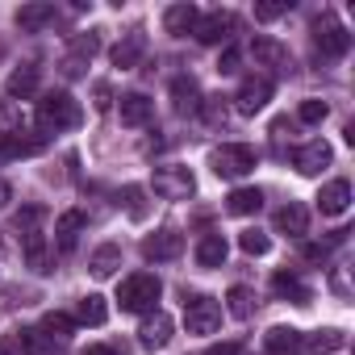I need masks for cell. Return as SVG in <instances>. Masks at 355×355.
<instances>
[{"label": "cell", "instance_id": "6da1fadb", "mask_svg": "<svg viewBox=\"0 0 355 355\" xmlns=\"http://www.w3.org/2000/svg\"><path fill=\"white\" fill-rule=\"evenodd\" d=\"M159 293H163V284H159L155 272H134V276L121 280V288H117V305H121L125 313H150L155 301H159Z\"/></svg>", "mask_w": 355, "mask_h": 355}, {"label": "cell", "instance_id": "7a4b0ae2", "mask_svg": "<svg viewBox=\"0 0 355 355\" xmlns=\"http://www.w3.org/2000/svg\"><path fill=\"white\" fill-rule=\"evenodd\" d=\"M84 121V109L71 92H46L38 101V125L42 130H76Z\"/></svg>", "mask_w": 355, "mask_h": 355}, {"label": "cell", "instance_id": "3957f363", "mask_svg": "<svg viewBox=\"0 0 355 355\" xmlns=\"http://www.w3.org/2000/svg\"><path fill=\"white\" fill-rule=\"evenodd\" d=\"M255 163H259V155L247 142H222V146L209 150V167L222 175V180H243L247 171H255Z\"/></svg>", "mask_w": 355, "mask_h": 355}, {"label": "cell", "instance_id": "277c9868", "mask_svg": "<svg viewBox=\"0 0 355 355\" xmlns=\"http://www.w3.org/2000/svg\"><path fill=\"white\" fill-rule=\"evenodd\" d=\"M150 189H155L163 201H189V197L197 193V180H193L189 167L163 163V167H155V175H150Z\"/></svg>", "mask_w": 355, "mask_h": 355}, {"label": "cell", "instance_id": "5b68a950", "mask_svg": "<svg viewBox=\"0 0 355 355\" xmlns=\"http://www.w3.org/2000/svg\"><path fill=\"white\" fill-rule=\"evenodd\" d=\"M184 326H189V334H218V326H222V301H214L205 293L184 297Z\"/></svg>", "mask_w": 355, "mask_h": 355}, {"label": "cell", "instance_id": "8992f818", "mask_svg": "<svg viewBox=\"0 0 355 355\" xmlns=\"http://www.w3.org/2000/svg\"><path fill=\"white\" fill-rule=\"evenodd\" d=\"M313 46H318L326 59H343V55L351 51V34L338 26L334 13H322V17H313Z\"/></svg>", "mask_w": 355, "mask_h": 355}, {"label": "cell", "instance_id": "52a82bcc", "mask_svg": "<svg viewBox=\"0 0 355 355\" xmlns=\"http://www.w3.org/2000/svg\"><path fill=\"white\" fill-rule=\"evenodd\" d=\"M268 101H272V80L268 76H247L234 92V109L243 117H255L259 109H268Z\"/></svg>", "mask_w": 355, "mask_h": 355}, {"label": "cell", "instance_id": "ba28073f", "mask_svg": "<svg viewBox=\"0 0 355 355\" xmlns=\"http://www.w3.org/2000/svg\"><path fill=\"white\" fill-rule=\"evenodd\" d=\"M234 26H239V17H234V13H226V9H214V13L197 17V30H193V38H197V42H205V46H214V42H226V38L234 34Z\"/></svg>", "mask_w": 355, "mask_h": 355}, {"label": "cell", "instance_id": "9c48e42d", "mask_svg": "<svg viewBox=\"0 0 355 355\" xmlns=\"http://www.w3.org/2000/svg\"><path fill=\"white\" fill-rule=\"evenodd\" d=\"M180 251H184V234H180V230H155V234H146V239H142V255H146V259H155V263L175 259Z\"/></svg>", "mask_w": 355, "mask_h": 355}, {"label": "cell", "instance_id": "30bf717a", "mask_svg": "<svg viewBox=\"0 0 355 355\" xmlns=\"http://www.w3.org/2000/svg\"><path fill=\"white\" fill-rule=\"evenodd\" d=\"M330 159H334V150H330V142H322V138H313V142H305V146L293 150V167H297L301 175H318L322 167H330Z\"/></svg>", "mask_w": 355, "mask_h": 355}, {"label": "cell", "instance_id": "8fae6325", "mask_svg": "<svg viewBox=\"0 0 355 355\" xmlns=\"http://www.w3.org/2000/svg\"><path fill=\"white\" fill-rule=\"evenodd\" d=\"M171 343V318L163 313V309H155L142 326H138V347L142 351H163Z\"/></svg>", "mask_w": 355, "mask_h": 355}, {"label": "cell", "instance_id": "7c38bea8", "mask_svg": "<svg viewBox=\"0 0 355 355\" xmlns=\"http://www.w3.org/2000/svg\"><path fill=\"white\" fill-rule=\"evenodd\" d=\"M251 55H255L259 67H276V71H288V67H293L288 46L276 42V38H255V42H251Z\"/></svg>", "mask_w": 355, "mask_h": 355}, {"label": "cell", "instance_id": "4fadbf2b", "mask_svg": "<svg viewBox=\"0 0 355 355\" xmlns=\"http://www.w3.org/2000/svg\"><path fill=\"white\" fill-rule=\"evenodd\" d=\"M13 21L21 26V34H42L51 21H55V5H46V0H34V5H21L13 13Z\"/></svg>", "mask_w": 355, "mask_h": 355}, {"label": "cell", "instance_id": "5bb4252c", "mask_svg": "<svg viewBox=\"0 0 355 355\" xmlns=\"http://www.w3.org/2000/svg\"><path fill=\"white\" fill-rule=\"evenodd\" d=\"M142 51H146V34H142V30H130V34L109 51V59H113V67L125 71V67H134V63L142 59Z\"/></svg>", "mask_w": 355, "mask_h": 355}, {"label": "cell", "instance_id": "9a60e30c", "mask_svg": "<svg viewBox=\"0 0 355 355\" xmlns=\"http://www.w3.org/2000/svg\"><path fill=\"white\" fill-rule=\"evenodd\" d=\"M347 205H351V184H347V180H330V184L318 193V209H322L326 218L347 214Z\"/></svg>", "mask_w": 355, "mask_h": 355}, {"label": "cell", "instance_id": "2e32d148", "mask_svg": "<svg viewBox=\"0 0 355 355\" xmlns=\"http://www.w3.org/2000/svg\"><path fill=\"white\" fill-rule=\"evenodd\" d=\"M301 343H305V334L293 330V326H272L263 334V351L268 355H293V351H301Z\"/></svg>", "mask_w": 355, "mask_h": 355}, {"label": "cell", "instance_id": "e0dca14e", "mask_svg": "<svg viewBox=\"0 0 355 355\" xmlns=\"http://www.w3.org/2000/svg\"><path fill=\"white\" fill-rule=\"evenodd\" d=\"M197 5H171L167 13H163V30L167 34H175V38H184V34H193L197 30Z\"/></svg>", "mask_w": 355, "mask_h": 355}, {"label": "cell", "instance_id": "ac0fdd59", "mask_svg": "<svg viewBox=\"0 0 355 355\" xmlns=\"http://www.w3.org/2000/svg\"><path fill=\"white\" fill-rule=\"evenodd\" d=\"M343 347H347V334H343V330H334V326L313 330V334L301 343V351H309V355H334V351H343Z\"/></svg>", "mask_w": 355, "mask_h": 355}, {"label": "cell", "instance_id": "d6986e66", "mask_svg": "<svg viewBox=\"0 0 355 355\" xmlns=\"http://www.w3.org/2000/svg\"><path fill=\"white\" fill-rule=\"evenodd\" d=\"M5 92H9L13 101H17V96H21V101L34 96V92H38V63H21V67L5 80Z\"/></svg>", "mask_w": 355, "mask_h": 355}, {"label": "cell", "instance_id": "ffe728a7", "mask_svg": "<svg viewBox=\"0 0 355 355\" xmlns=\"http://www.w3.org/2000/svg\"><path fill=\"white\" fill-rule=\"evenodd\" d=\"M117 109H121V121H125V125H146V121L155 117V105H150L142 92H125Z\"/></svg>", "mask_w": 355, "mask_h": 355}, {"label": "cell", "instance_id": "44dd1931", "mask_svg": "<svg viewBox=\"0 0 355 355\" xmlns=\"http://www.w3.org/2000/svg\"><path fill=\"white\" fill-rule=\"evenodd\" d=\"M117 268H121V247H117V243L96 247V251H92V259H88V272H92L96 280H109Z\"/></svg>", "mask_w": 355, "mask_h": 355}, {"label": "cell", "instance_id": "7402d4cb", "mask_svg": "<svg viewBox=\"0 0 355 355\" xmlns=\"http://www.w3.org/2000/svg\"><path fill=\"white\" fill-rule=\"evenodd\" d=\"M272 288H276V297H284V301H293V305H309V301H313L309 284H301L293 272H276V276H272Z\"/></svg>", "mask_w": 355, "mask_h": 355}, {"label": "cell", "instance_id": "603a6c76", "mask_svg": "<svg viewBox=\"0 0 355 355\" xmlns=\"http://www.w3.org/2000/svg\"><path fill=\"white\" fill-rule=\"evenodd\" d=\"M276 230H284V234L301 239V234L309 230V209H305V205H297V201H288V205L276 214Z\"/></svg>", "mask_w": 355, "mask_h": 355}, {"label": "cell", "instance_id": "cb8c5ba5", "mask_svg": "<svg viewBox=\"0 0 355 355\" xmlns=\"http://www.w3.org/2000/svg\"><path fill=\"white\" fill-rule=\"evenodd\" d=\"M171 96H175V113H197L201 109V88L193 76H180L171 84Z\"/></svg>", "mask_w": 355, "mask_h": 355}, {"label": "cell", "instance_id": "d4e9b609", "mask_svg": "<svg viewBox=\"0 0 355 355\" xmlns=\"http://www.w3.org/2000/svg\"><path fill=\"white\" fill-rule=\"evenodd\" d=\"M80 230H84V214H80V209H67V214H59V222H55L59 251H71V247H76V239H80Z\"/></svg>", "mask_w": 355, "mask_h": 355}, {"label": "cell", "instance_id": "484cf974", "mask_svg": "<svg viewBox=\"0 0 355 355\" xmlns=\"http://www.w3.org/2000/svg\"><path fill=\"white\" fill-rule=\"evenodd\" d=\"M226 255H230V247H226L222 234H205V239L197 243V263H201V268H222Z\"/></svg>", "mask_w": 355, "mask_h": 355}, {"label": "cell", "instance_id": "4316f807", "mask_svg": "<svg viewBox=\"0 0 355 355\" xmlns=\"http://www.w3.org/2000/svg\"><path fill=\"white\" fill-rule=\"evenodd\" d=\"M226 313L239 318V322H247V318L255 313V293H251L247 284H234V288L226 293Z\"/></svg>", "mask_w": 355, "mask_h": 355}, {"label": "cell", "instance_id": "83f0119b", "mask_svg": "<svg viewBox=\"0 0 355 355\" xmlns=\"http://www.w3.org/2000/svg\"><path fill=\"white\" fill-rule=\"evenodd\" d=\"M259 205H263V193H259V189H234V193L226 197V209H230V214H239V218L259 214Z\"/></svg>", "mask_w": 355, "mask_h": 355}, {"label": "cell", "instance_id": "f1b7e54d", "mask_svg": "<svg viewBox=\"0 0 355 355\" xmlns=\"http://www.w3.org/2000/svg\"><path fill=\"white\" fill-rule=\"evenodd\" d=\"M21 239H26V259H30V268H34V272H51V259H46V239H42V230H21Z\"/></svg>", "mask_w": 355, "mask_h": 355}, {"label": "cell", "instance_id": "f546056e", "mask_svg": "<svg viewBox=\"0 0 355 355\" xmlns=\"http://www.w3.org/2000/svg\"><path fill=\"white\" fill-rule=\"evenodd\" d=\"M105 318H109V305H105V297H96V293H88V297L76 305V322H84V326H105Z\"/></svg>", "mask_w": 355, "mask_h": 355}, {"label": "cell", "instance_id": "4dcf8cb0", "mask_svg": "<svg viewBox=\"0 0 355 355\" xmlns=\"http://www.w3.org/2000/svg\"><path fill=\"white\" fill-rule=\"evenodd\" d=\"M96 51H101V30H88V34H76V38H71V55H67V59H76V63H92Z\"/></svg>", "mask_w": 355, "mask_h": 355}, {"label": "cell", "instance_id": "1f68e13d", "mask_svg": "<svg viewBox=\"0 0 355 355\" xmlns=\"http://www.w3.org/2000/svg\"><path fill=\"white\" fill-rule=\"evenodd\" d=\"M21 125H26V113L13 101H0V138H17Z\"/></svg>", "mask_w": 355, "mask_h": 355}, {"label": "cell", "instance_id": "d6a6232c", "mask_svg": "<svg viewBox=\"0 0 355 355\" xmlns=\"http://www.w3.org/2000/svg\"><path fill=\"white\" fill-rule=\"evenodd\" d=\"M42 150V142L38 138H5V142H0V159H21V155H38Z\"/></svg>", "mask_w": 355, "mask_h": 355}, {"label": "cell", "instance_id": "836d02e7", "mask_svg": "<svg viewBox=\"0 0 355 355\" xmlns=\"http://www.w3.org/2000/svg\"><path fill=\"white\" fill-rule=\"evenodd\" d=\"M121 197H125V214H130L134 222H142V218H146V189L125 184V189H121Z\"/></svg>", "mask_w": 355, "mask_h": 355}, {"label": "cell", "instance_id": "e575fe53", "mask_svg": "<svg viewBox=\"0 0 355 355\" xmlns=\"http://www.w3.org/2000/svg\"><path fill=\"white\" fill-rule=\"evenodd\" d=\"M76 330V318H67V313H46L42 318V334L46 338H67Z\"/></svg>", "mask_w": 355, "mask_h": 355}, {"label": "cell", "instance_id": "d590c367", "mask_svg": "<svg viewBox=\"0 0 355 355\" xmlns=\"http://www.w3.org/2000/svg\"><path fill=\"white\" fill-rule=\"evenodd\" d=\"M239 247H243L247 255H268V251H272V239H268L263 230H243V234H239Z\"/></svg>", "mask_w": 355, "mask_h": 355}, {"label": "cell", "instance_id": "8d00e7d4", "mask_svg": "<svg viewBox=\"0 0 355 355\" xmlns=\"http://www.w3.org/2000/svg\"><path fill=\"white\" fill-rule=\"evenodd\" d=\"M326 101H301V109H297V117L305 121V125H318V121H326Z\"/></svg>", "mask_w": 355, "mask_h": 355}, {"label": "cell", "instance_id": "74e56055", "mask_svg": "<svg viewBox=\"0 0 355 355\" xmlns=\"http://www.w3.org/2000/svg\"><path fill=\"white\" fill-rule=\"evenodd\" d=\"M17 343H21L26 355H42V351H46V334H42V330H21Z\"/></svg>", "mask_w": 355, "mask_h": 355}, {"label": "cell", "instance_id": "f35d334b", "mask_svg": "<svg viewBox=\"0 0 355 355\" xmlns=\"http://www.w3.org/2000/svg\"><path fill=\"white\" fill-rule=\"evenodd\" d=\"M284 13H288V5H255V21H276Z\"/></svg>", "mask_w": 355, "mask_h": 355}, {"label": "cell", "instance_id": "ab89813d", "mask_svg": "<svg viewBox=\"0 0 355 355\" xmlns=\"http://www.w3.org/2000/svg\"><path fill=\"white\" fill-rule=\"evenodd\" d=\"M222 96H209V101H201V109H205V117L218 125V121H226V105H218Z\"/></svg>", "mask_w": 355, "mask_h": 355}, {"label": "cell", "instance_id": "60d3db41", "mask_svg": "<svg viewBox=\"0 0 355 355\" xmlns=\"http://www.w3.org/2000/svg\"><path fill=\"white\" fill-rule=\"evenodd\" d=\"M92 96H96V101H92V105H96V109H101V113H105V109H109V105H113V88H109V84H105V80H101V84H96V88H92Z\"/></svg>", "mask_w": 355, "mask_h": 355}, {"label": "cell", "instance_id": "b9f144b4", "mask_svg": "<svg viewBox=\"0 0 355 355\" xmlns=\"http://www.w3.org/2000/svg\"><path fill=\"white\" fill-rule=\"evenodd\" d=\"M218 71H222V76H234V71H239V51H234V46L218 59Z\"/></svg>", "mask_w": 355, "mask_h": 355}, {"label": "cell", "instance_id": "7bdbcfd3", "mask_svg": "<svg viewBox=\"0 0 355 355\" xmlns=\"http://www.w3.org/2000/svg\"><path fill=\"white\" fill-rule=\"evenodd\" d=\"M326 255H330V247H326V243H309V247H305V259H309V263H322Z\"/></svg>", "mask_w": 355, "mask_h": 355}, {"label": "cell", "instance_id": "ee69618b", "mask_svg": "<svg viewBox=\"0 0 355 355\" xmlns=\"http://www.w3.org/2000/svg\"><path fill=\"white\" fill-rule=\"evenodd\" d=\"M84 355H130L125 347H113V343H96V347H88Z\"/></svg>", "mask_w": 355, "mask_h": 355}, {"label": "cell", "instance_id": "f6af8a7d", "mask_svg": "<svg viewBox=\"0 0 355 355\" xmlns=\"http://www.w3.org/2000/svg\"><path fill=\"white\" fill-rule=\"evenodd\" d=\"M205 355H247V351H243V343H218V347H209Z\"/></svg>", "mask_w": 355, "mask_h": 355}, {"label": "cell", "instance_id": "bcb514c9", "mask_svg": "<svg viewBox=\"0 0 355 355\" xmlns=\"http://www.w3.org/2000/svg\"><path fill=\"white\" fill-rule=\"evenodd\" d=\"M13 201V189H9V180H0V209H5Z\"/></svg>", "mask_w": 355, "mask_h": 355}, {"label": "cell", "instance_id": "7dc6e473", "mask_svg": "<svg viewBox=\"0 0 355 355\" xmlns=\"http://www.w3.org/2000/svg\"><path fill=\"white\" fill-rule=\"evenodd\" d=\"M0 355H13V347H9V343H0Z\"/></svg>", "mask_w": 355, "mask_h": 355}, {"label": "cell", "instance_id": "c3c4849f", "mask_svg": "<svg viewBox=\"0 0 355 355\" xmlns=\"http://www.w3.org/2000/svg\"><path fill=\"white\" fill-rule=\"evenodd\" d=\"M0 55H5V42H0Z\"/></svg>", "mask_w": 355, "mask_h": 355}, {"label": "cell", "instance_id": "681fc988", "mask_svg": "<svg viewBox=\"0 0 355 355\" xmlns=\"http://www.w3.org/2000/svg\"><path fill=\"white\" fill-rule=\"evenodd\" d=\"M0 255H5V243H0Z\"/></svg>", "mask_w": 355, "mask_h": 355}]
</instances>
